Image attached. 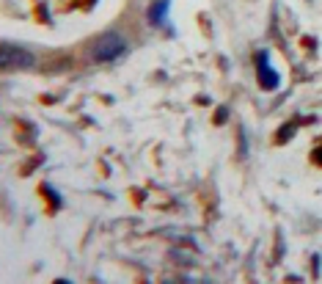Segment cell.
I'll return each mask as SVG.
<instances>
[{
  "label": "cell",
  "instance_id": "cell-6",
  "mask_svg": "<svg viewBox=\"0 0 322 284\" xmlns=\"http://www.w3.org/2000/svg\"><path fill=\"white\" fill-rule=\"evenodd\" d=\"M226 119H229V111H226V108H221V111H218V116H215V121L221 124V121H226Z\"/></svg>",
  "mask_w": 322,
  "mask_h": 284
},
{
  "label": "cell",
  "instance_id": "cell-1",
  "mask_svg": "<svg viewBox=\"0 0 322 284\" xmlns=\"http://www.w3.org/2000/svg\"><path fill=\"white\" fill-rule=\"evenodd\" d=\"M124 50H127V39L116 31H108L88 44V58L97 61V64H108V61H116Z\"/></svg>",
  "mask_w": 322,
  "mask_h": 284
},
{
  "label": "cell",
  "instance_id": "cell-4",
  "mask_svg": "<svg viewBox=\"0 0 322 284\" xmlns=\"http://www.w3.org/2000/svg\"><path fill=\"white\" fill-rule=\"evenodd\" d=\"M168 9H171V0H154V6L149 9V22L152 25H166Z\"/></svg>",
  "mask_w": 322,
  "mask_h": 284
},
{
  "label": "cell",
  "instance_id": "cell-3",
  "mask_svg": "<svg viewBox=\"0 0 322 284\" xmlns=\"http://www.w3.org/2000/svg\"><path fill=\"white\" fill-rule=\"evenodd\" d=\"M256 66H259V83H262L267 91H276L281 86V78L270 69V64H267V53H259L256 56Z\"/></svg>",
  "mask_w": 322,
  "mask_h": 284
},
{
  "label": "cell",
  "instance_id": "cell-5",
  "mask_svg": "<svg viewBox=\"0 0 322 284\" xmlns=\"http://www.w3.org/2000/svg\"><path fill=\"white\" fill-rule=\"evenodd\" d=\"M292 133H294V124H289V127H281V130H278V144L289 141V138H292Z\"/></svg>",
  "mask_w": 322,
  "mask_h": 284
},
{
  "label": "cell",
  "instance_id": "cell-2",
  "mask_svg": "<svg viewBox=\"0 0 322 284\" xmlns=\"http://www.w3.org/2000/svg\"><path fill=\"white\" fill-rule=\"evenodd\" d=\"M36 64V56L19 44L0 42V69H31Z\"/></svg>",
  "mask_w": 322,
  "mask_h": 284
}]
</instances>
